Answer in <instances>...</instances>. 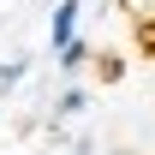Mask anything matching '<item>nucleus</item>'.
Listing matches in <instances>:
<instances>
[{"mask_svg": "<svg viewBox=\"0 0 155 155\" xmlns=\"http://www.w3.org/2000/svg\"><path fill=\"white\" fill-rule=\"evenodd\" d=\"M84 60H90L84 42H66V48H60V66H84Z\"/></svg>", "mask_w": 155, "mask_h": 155, "instance_id": "nucleus-2", "label": "nucleus"}, {"mask_svg": "<svg viewBox=\"0 0 155 155\" xmlns=\"http://www.w3.org/2000/svg\"><path fill=\"white\" fill-rule=\"evenodd\" d=\"M78 12H84V0H60L54 6V24H48V36H54V54L66 42H78Z\"/></svg>", "mask_w": 155, "mask_h": 155, "instance_id": "nucleus-1", "label": "nucleus"}]
</instances>
